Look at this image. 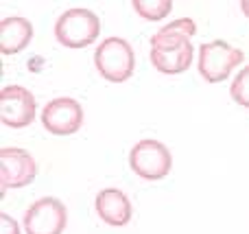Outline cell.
I'll use <instances>...</instances> for the list:
<instances>
[{
  "label": "cell",
  "mask_w": 249,
  "mask_h": 234,
  "mask_svg": "<svg viewBox=\"0 0 249 234\" xmlns=\"http://www.w3.org/2000/svg\"><path fill=\"white\" fill-rule=\"evenodd\" d=\"M230 94H232V99L236 101L238 105L249 108V66H245V68L236 74L232 88H230Z\"/></svg>",
  "instance_id": "obj_13"
},
{
  "label": "cell",
  "mask_w": 249,
  "mask_h": 234,
  "mask_svg": "<svg viewBox=\"0 0 249 234\" xmlns=\"http://www.w3.org/2000/svg\"><path fill=\"white\" fill-rule=\"evenodd\" d=\"M241 9H243V13H245V16L249 18V0H243V2H241Z\"/></svg>",
  "instance_id": "obj_15"
},
{
  "label": "cell",
  "mask_w": 249,
  "mask_h": 234,
  "mask_svg": "<svg viewBox=\"0 0 249 234\" xmlns=\"http://www.w3.org/2000/svg\"><path fill=\"white\" fill-rule=\"evenodd\" d=\"M96 213L109 226H127L133 217L129 197L118 188H103L96 195Z\"/></svg>",
  "instance_id": "obj_10"
},
{
  "label": "cell",
  "mask_w": 249,
  "mask_h": 234,
  "mask_svg": "<svg viewBox=\"0 0 249 234\" xmlns=\"http://www.w3.org/2000/svg\"><path fill=\"white\" fill-rule=\"evenodd\" d=\"M0 234H20V230H18V223L13 221L9 215H0Z\"/></svg>",
  "instance_id": "obj_14"
},
{
  "label": "cell",
  "mask_w": 249,
  "mask_h": 234,
  "mask_svg": "<svg viewBox=\"0 0 249 234\" xmlns=\"http://www.w3.org/2000/svg\"><path fill=\"white\" fill-rule=\"evenodd\" d=\"M131 7L144 20H162L173 9V2L171 0H133Z\"/></svg>",
  "instance_id": "obj_12"
},
{
  "label": "cell",
  "mask_w": 249,
  "mask_h": 234,
  "mask_svg": "<svg viewBox=\"0 0 249 234\" xmlns=\"http://www.w3.org/2000/svg\"><path fill=\"white\" fill-rule=\"evenodd\" d=\"M101 20L90 9H68L57 18L55 37L66 48H86L99 37Z\"/></svg>",
  "instance_id": "obj_2"
},
{
  "label": "cell",
  "mask_w": 249,
  "mask_h": 234,
  "mask_svg": "<svg viewBox=\"0 0 249 234\" xmlns=\"http://www.w3.org/2000/svg\"><path fill=\"white\" fill-rule=\"evenodd\" d=\"M243 57L245 55L241 48H234L221 39L201 44V48H199V74L208 83H221L241 64Z\"/></svg>",
  "instance_id": "obj_4"
},
{
  "label": "cell",
  "mask_w": 249,
  "mask_h": 234,
  "mask_svg": "<svg viewBox=\"0 0 249 234\" xmlns=\"http://www.w3.org/2000/svg\"><path fill=\"white\" fill-rule=\"evenodd\" d=\"M129 164H131L133 173L140 175V178L162 180L171 171L173 158L166 144H162L160 140L146 138L133 144V149L129 151Z\"/></svg>",
  "instance_id": "obj_5"
},
{
  "label": "cell",
  "mask_w": 249,
  "mask_h": 234,
  "mask_svg": "<svg viewBox=\"0 0 249 234\" xmlns=\"http://www.w3.org/2000/svg\"><path fill=\"white\" fill-rule=\"evenodd\" d=\"M37 175V164L33 156L24 149L4 147L0 149V188H22L31 184Z\"/></svg>",
  "instance_id": "obj_7"
},
{
  "label": "cell",
  "mask_w": 249,
  "mask_h": 234,
  "mask_svg": "<svg viewBox=\"0 0 249 234\" xmlns=\"http://www.w3.org/2000/svg\"><path fill=\"white\" fill-rule=\"evenodd\" d=\"M35 96L22 86H7L0 90V118L7 127L20 129L33 123L35 118Z\"/></svg>",
  "instance_id": "obj_8"
},
{
  "label": "cell",
  "mask_w": 249,
  "mask_h": 234,
  "mask_svg": "<svg viewBox=\"0 0 249 234\" xmlns=\"http://www.w3.org/2000/svg\"><path fill=\"white\" fill-rule=\"evenodd\" d=\"M42 125L55 136H70L83 125L81 103L68 96H59L46 103L42 112Z\"/></svg>",
  "instance_id": "obj_9"
},
{
  "label": "cell",
  "mask_w": 249,
  "mask_h": 234,
  "mask_svg": "<svg viewBox=\"0 0 249 234\" xmlns=\"http://www.w3.org/2000/svg\"><path fill=\"white\" fill-rule=\"evenodd\" d=\"M197 24L190 18H179L151 35V64L164 74H179L193 64L195 48L190 37Z\"/></svg>",
  "instance_id": "obj_1"
},
{
  "label": "cell",
  "mask_w": 249,
  "mask_h": 234,
  "mask_svg": "<svg viewBox=\"0 0 249 234\" xmlns=\"http://www.w3.org/2000/svg\"><path fill=\"white\" fill-rule=\"evenodd\" d=\"M68 221L66 206L57 197H42L24 213L26 234H61Z\"/></svg>",
  "instance_id": "obj_6"
},
{
  "label": "cell",
  "mask_w": 249,
  "mask_h": 234,
  "mask_svg": "<svg viewBox=\"0 0 249 234\" xmlns=\"http://www.w3.org/2000/svg\"><path fill=\"white\" fill-rule=\"evenodd\" d=\"M96 70L103 74L107 81L123 83L133 74L136 68V55L127 39L123 37H107L99 44L94 53Z\"/></svg>",
  "instance_id": "obj_3"
},
{
  "label": "cell",
  "mask_w": 249,
  "mask_h": 234,
  "mask_svg": "<svg viewBox=\"0 0 249 234\" xmlns=\"http://www.w3.org/2000/svg\"><path fill=\"white\" fill-rule=\"evenodd\" d=\"M33 39V24L22 16L4 18L0 22V51L2 55H13L29 46Z\"/></svg>",
  "instance_id": "obj_11"
}]
</instances>
